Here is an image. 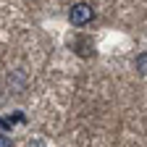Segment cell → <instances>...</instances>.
<instances>
[{
  "instance_id": "6da1fadb",
  "label": "cell",
  "mask_w": 147,
  "mask_h": 147,
  "mask_svg": "<svg viewBox=\"0 0 147 147\" xmlns=\"http://www.w3.org/2000/svg\"><path fill=\"white\" fill-rule=\"evenodd\" d=\"M92 18H95V8L89 3H74L71 11H68V21L74 26H87Z\"/></svg>"
},
{
  "instance_id": "7a4b0ae2",
  "label": "cell",
  "mask_w": 147,
  "mask_h": 147,
  "mask_svg": "<svg viewBox=\"0 0 147 147\" xmlns=\"http://www.w3.org/2000/svg\"><path fill=\"white\" fill-rule=\"evenodd\" d=\"M137 74L147 76V53H139L137 55Z\"/></svg>"
},
{
  "instance_id": "3957f363",
  "label": "cell",
  "mask_w": 147,
  "mask_h": 147,
  "mask_svg": "<svg viewBox=\"0 0 147 147\" xmlns=\"http://www.w3.org/2000/svg\"><path fill=\"white\" fill-rule=\"evenodd\" d=\"M0 147H11V137H5V134H0Z\"/></svg>"
}]
</instances>
